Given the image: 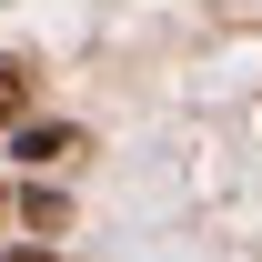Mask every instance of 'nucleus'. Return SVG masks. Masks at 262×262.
<instances>
[{
    "label": "nucleus",
    "mask_w": 262,
    "mask_h": 262,
    "mask_svg": "<svg viewBox=\"0 0 262 262\" xmlns=\"http://www.w3.org/2000/svg\"><path fill=\"white\" fill-rule=\"evenodd\" d=\"M20 162H71V131H20Z\"/></svg>",
    "instance_id": "obj_1"
},
{
    "label": "nucleus",
    "mask_w": 262,
    "mask_h": 262,
    "mask_svg": "<svg viewBox=\"0 0 262 262\" xmlns=\"http://www.w3.org/2000/svg\"><path fill=\"white\" fill-rule=\"evenodd\" d=\"M10 262H51V252H10Z\"/></svg>",
    "instance_id": "obj_3"
},
{
    "label": "nucleus",
    "mask_w": 262,
    "mask_h": 262,
    "mask_svg": "<svg viewBox=\"0 0 262 262\" xmlns=\"http://www.w3.org/2000/svg\"><path fill=\"white\" fill-rule=\"evenodd\" d=\"M10 101H20V71H10V61H0V111H10Z\"/></svg>",
    "instance_id": "obj_2"
}]
</instances>
